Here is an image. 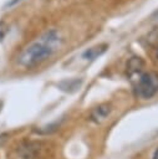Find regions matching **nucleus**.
Segmentation results:
<instances>
[{
    "label": "nucleus",
    "mask_w": 158,
    "mask_h": 159,
    "mask_svg": "<svg viewBox=\"0 0 158 159\" xmlns=\"http://www.w3.org/2000/svg\"><path fill=\"white\" fill-rule=\"evenodd\" d=\"M127 68H128V75H129L131 77L134 76V75L141 76V75H142L141 71H142V68H143V61H142L139 57H133V58L128 62Z\"/></svg>",
    "instance_id": "423d86ee"
},
{
    "label": "nucleus",
    "mask_w": 158,
    "mask_h": 159,
    "mask_svg": "<svg viewBox=\"0 0 158 159\" xmlns=\"http://www.w3.org/2000/svg\"><path fill=\"white\" fill-rule=\"evenodd\" d=\"M157 58H158V48H157Z\"/></svg>",
    "instance_id": "9b49d317"
},
{
    "label": "nucleus",
    "mask_w": 158,
    "mask_h": 159,
    "mask_svg": "<svg viewBox=\"0 0 158 159\" xmlns=\"http://www.w3.org/2000/svg\"><path fill=\"white\" fill-rule=\"evenodd\" d=\"M6 25L4 24V22H0V40L4 37V35L6 34Z\"/></svg>",
    "instance_id": "0eeeda50"
},
{
    "label": "nucleus",
    "mask_w": 158,
    "mask_h": 159,
    "mask_svg": "<svg viewBox=\"0 0 158 159\" xmlns=\"http://www.w3.org/2000/svg\"><path fill=\"white\" fill-rule=\"evenodd\" d=\"M60 32L56 30H50L45 32L39 41L32 42L20 52L17 57V63L25 68L35 67L39 63L44 62L46 58H49L51 53L56 50V47L60 46Z\"/></svg>",
    "instance_id": "f257e3e1"
},
{
    "label": "nucleus",
    "mask_w": 158,
    "mask_h": 159,
    "mask_svg": "<svg viewBox=\"0 0 158 159\" xmlns=\"http://www.w3.org/2000/svg\"><path fill=\"white\" fill-rule=\"evenodd\" d=\"M108 48V46L106 43H100V45H96L93 47H90L87 48L83 53H82V57L87 61H93L96 60L97 57H100L101 55H103L106 52V50Z\"/></svg>",
    "instance_id": "20e7f679"
},
{
    "label": "nucleus",
    "mask_w": 158,
    "mask_h": 159,
    "mask_svg": "<svg viewBox=\"0 0 158 159\" xmlns=\"http://www.w3.org/2000/svg\"><path fill=\"white\" fill-rule=\"evenodd\" d=\"M111 112V107L108 104H100L98 107H96L92 113H91V118L95 120V122H102L105 120L108 114Z\"/></svg>",
    "instance_id": "39448f33"
},
{
    "label": "nucleus",
    "mask_w": 158,
    "mask_h": 159,
    "mask_svg": "<svg viewBox=\"0 0 158 159\" xmlns=\"http://www.w3.org/2000/svg\"><path fill=\"white\" fill-rule=\"evenodd\" d=\"M153 159H158V149L154 152V155H153Z\"/></svg>",
    "instance_id": "1a4fd4ad"
},
{
    "label": "nucleus",
    "mask_w": 158,
    "mask_h": 159,
    "mask_svg": "<svg viewBox=\"0 0 158 159\" xmlns=\"http://www.w3.org/2000/svg\"><path fill=\"white\" fill-rule=\"evenodd\" d=\"M137 94L142 98H151L158 92V73L146 72L137 80Z\"/></svg>",
    "instance_id": "f03ea898"
},
{
    "label": "nucleus",
    "mask_w": 158,
    "mask_h": 159,
    "mask_svg": "<svg viewBox=\"0 0 158 159\" xmlns=\"http://www.w3.org/2000/svg\"><path fill=\"white\" fill-rule=\"evenodd\" d=\"M40 153L39 143H26L20 148V155L22 159H35Z\"/></svg>",
    "instance_id": "7ed1b4c3"
},
{
    "label": "nucleus",
    "mask_w": 158,
    "mask_h": 159,
    "mask_svg": "<svg viewBox=\"0 0 158 159\" xmlns=\"http://www.w3.org/2000/svg\"><path fill=\"white\" fill-rule=\"evenodd\" d=\"M153 19H158V10H157V11L153 14Z\"/></svg>",
    "instance_id": "9d476101"
},
{
    "label": "nucleus",
    "mask_w": 158,
    "mask_h": 159,
    "mask_svg": "<svg viewBox=\"0 0 158 159\" xmlns=\"http://www.w3.org/2000/svg\"><path fill=\"white\" fill-rule=\"evenodd\" d=\"M6 138H7V134H0V145L6 140Z\"/></svg>",
    "instance_id": "6e6552de"
}]
</instances>
